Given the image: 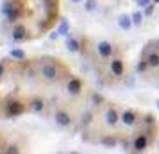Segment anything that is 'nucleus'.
Here are the masks:
<instances>
[{"instance_id":"nucleus-1","label":"nucleus","mask_w":159,"mask_h":154,"mask_svg":"<svg viewBox=\"0 0 159 154\" xmlns=\"http://www.w3.org/2000/svg\"><path fill=\"white\" fill-rule=\"evenodd\" d=\"M88 106L86 84L57 56L0 59V118L25 115L70 124Z\"/></svg>"},{"instance_id":"nucleus-2","label":"nucleus","mask_w":159,"mask_h":154,"mask_svg":"<svg viewBox=\"0 0 159 154\" xmlns=\"http://www.w3.org/2000/svg\"><path fill=\"white\" fill-rule=\"evenodd\" d=\"M80 131L89 143L143 152L157 142L159 120L147 110L95 97L80 117Z\"/></svg>"},{"instance_id":"nucleus-3","label":"nucleus","mask_w":159,"mask_h":154,"mask_svg":"<svg viewBox=\"0 0 159 154\" xmlns=\"http://www.w3.org/2000/svg\"><path fill=\"white\" fill-rule=\"evenodd\" d=\"M2 13L16 41H32L56 27L61 0H2Z\"/></svg>"},{"instance_id":"nucleus-4","label":"nucleus","mask_w":159,"mask_h":154,"mask_svg":"<svg viewBox=\"0 0 159 154\" xmlns=\"http://www.w3.org/2000/svg\"><path fill=\"white\" fill-rule=\"evenodd\" d=\"M82 56L93 66L95 73L106 84H116L127 75V59L118 45L106 40L82 38Z\"/></svg>"},{"instance_id":"nucleus-5","label":"nucleus","mask_w":159,"mask_h":154,"mask_svg":"<svg viewBox=\"0 0 159 154\" xmlns=\"http://www.w3.org/2000/svg\"><path fill=\"white\" fill-rule=\"evenodd\" d=\"M138 73L145 82L159 88V38L148 41L139 52Z\"/></svg>"}]
</instances>
